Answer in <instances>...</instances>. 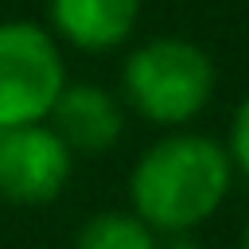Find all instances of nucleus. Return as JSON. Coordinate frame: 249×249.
Segmentation results:
<instances>
[{
    "label": "nucleus",
    "mask_w": 249,
    "mask_h": 249,
    "mask_svg": "<svg viewBox=\"0 0 249 249\" xmlns=\"http://www.w3.org/2000/svg\"><path fill=\"white\" fill-rule=\"evenodd\" d=\"M66 86L62 51L31 19L0 23V128L43 124Z\"/></svg>",
    "instance_id": "nucleus-3"
},
{
    "label": "nucleus",
    "mask_w": 249,
    "mask_h": 249,
    "mask_svg": "<svg viewBox=\"0 0 249 249\" xmlns=\"http://www.w3.org/2000/svg\"><path fill=\"white\" fill-rule=\"evenodd\" d=\"M70 179V148L51 124L0 128V195L16 206H47Z\"/></svg>",
    "instance_id": "nucleus-4"
},
{
    "label": "nucleus",
    "mask_w": 249,
    "mask_h": 249,
    "mask_svg": "<svg viewBox=\"0 0 249 249\" xmlns=\"http://www.w3.org/2000/svg\"><path fill=\"white\" fill-rule=\"evenodd\" d=\"M140 0H51L54 31L82 51H109L132 35Z\"/></svg>",
    "instance_id": "nucleus-6"
},
{
    "label": "nucleus",
    "mask_w": 249,
    "mask_h": 249,
    "mask_svg": "<svg viewBox=\"0 0 249 249\" xmlns=\"http://www.w3.org/2000/svg\"><path fill=\"white\" fill-rule=\"evenodd\" d=\"M51 128L54 136L74 152H109L121 132H124V109L121 101L101 89V86H89V82H66L54 109H51Z\"/></svg>",
    "instance_id": "nucleus-5"
},
{
    "label": "nucleus",
    "mask_w": 249,
    "mask_h": 249,
    "mask_svg": "<svg viewBox=\"0 0 249 249\" xmlns=\"http://www.w3.org/2000/svg\"><path fill=\"white\" fill-rule=\"evenodd\" d=\"M156 249H202L195 233H167V241H160Z\"/></svg>",
    "instance_id": "nucleus-9"
},
{
    "label": "nucleus",
    "mask_w": 249,
    "mask_h": 249,
    "mask_svg": "<svg viewBox=\"0 0 249 249\" xmlns=\"http://www.w3.org/2000/svg\"><path fill=\"white\" fill-rule=\"evenodd\" d=\"M226 156H230V163L237 171L249 175V93L241 97V105H237V113L230 121V148H226Z\"/></svg>",
    "instance_id": "nucleus-8"
},
{
    "label": "nucleus",
    "mask_w": 249,
    "mask_h": 249,
    "mask_svg": "<svg viewBox=\"0 0 249 249\" xmlns=\"http://www.w3.org/2000/svg\"><path fill=\"white\" fill-rule=\"evenodd\" d=\"M128 105L156 124H187L198 117L214 93V62L210 54L175 35H160L140 43L121 70Z\"/></svg>",
    "instance_id": "nucleus-2"
},
{
    "label": "nucleus",
    "mask_w": 249,
    "mask_h": 249,
    "mask_svg": "<svg viewBox=\"0 0 249 249\" xmlns=\"http://www.w3.org/2000/svg\"><path fill=\"white\" fill-rule=\"evenodd\" d=\"M233 163L202 132H171L144 148L128 175L132 214L152 233H191L230 195Z\"/></svg>",
    "instance_id": "nucleus-1"
},
{
    "label": "nucleus",
    "mask_w": 249,
    "mask_h": 249,
    "mask_svg": "<svg viewBox=\"0 0 249 249\" xmlns=\"http://www.w3.org/2000/svg\"><path fill=\"white\" fill-rule=\"evenodd\" d=\"M156 245H160V237L136 214H124V210L93 214L89 222H82V230L74 237V249H156Z\"/></svg>",
    "instance_id": "nucleus-7"
},
{
    "label": "nucleus",
    "mask_w": 249,
    "mask_h": 249,
    "mask_svg": "<svg viewBox=\"0 0 249 249\" xmlns=\"http://www.w3.org/2000/svg\"><path fill=\"white\" fill-rule=\"evenodd\" d=\"M241 249H249V218H245V230H241Z\"/></svg>",
    "instance_id": "nucleus-10"
}]
</instances>
